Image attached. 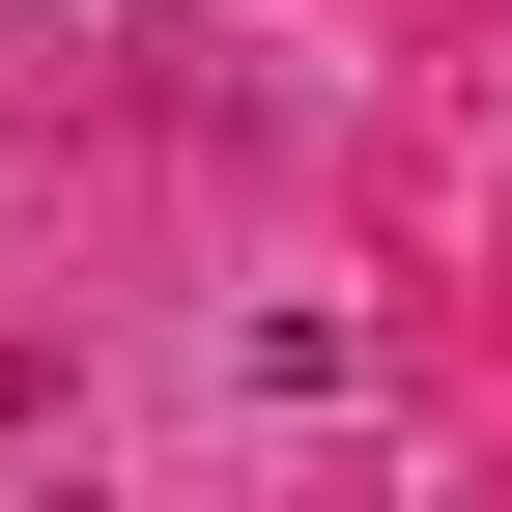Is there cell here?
<instances>
[{
	"label": "cell",
	"mask_w": 512,
	"mask_h": 512,
	"mask_svg": "<svg viewBox=\"0 0 512 512\" xmlns=\"http://www.w3.org/2000/svg\"><path fill=\"white\" fill-rule=\"evenodd\" d=\"M0 29H86V0H0Z\"/></svg>",
	"instance_id": "cell-1"
},
{
	"label": "cell",
	"mask_w": 512,
	"mask_h": 512,
	"mask_svg": "<svg viewBox=\"0 0 512 512\" xmlns=\"http://www.w3.org/2000/svg\"><path fill=\"white\" fill-rule=\"evenodd\" d=\"M0 427H29V399H0Z\"/></svg>",
	"instance_id": "cell-2"
}]
</instances>
